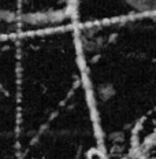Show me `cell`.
Returning a JSON list of instances; mask_svg holds the SVG:
<instances>
[{
	"instance_id": "obj_2",
	"label": "cell",
	"mask_w": 156,
	"mask_h": 159,
	"mask_svg": "<svg viewBox=\"0 0 156 159\" xmlns=\"http://www.w3.org/2000/svg\"><path fill=\"white\" fill-rule=\"evenodd\" d=\"M155 22H156V21H155Z\"/></svg>"
},
{
	"instance_id": "obj_1",
	"label": "cell",
	"mask_w": 156,
	"mask_h": 159,
	"mask_svg": "<svg viewBox=\"0 0 156 159\" xmlns=\"http://www.w3.org/2000/svg\"><path fill=\"white\" fill-rule=\"evenodd\" d=\"M138 14H145L148 18L156 21V0H121Z\"/></svg>"
}]
</instances>
